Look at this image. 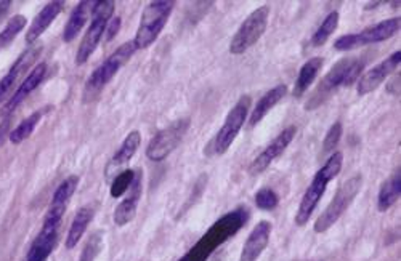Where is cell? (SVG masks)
Segmentation results:
<instances>
[{
  "label": "cell",
  "mask_w": 401,
  "mask_h": 261,
  "mask_svg": "<svg viewBox=\"0 0 401 261\" xmlns=\"http://www.w3.org/2000/svg\"><path fill=\"white\" fill-rule=\"evenodd\" d=\"M41 117H42V113H39V111L26 117V119H24L20 126L14 130V132H10V141L14 143V145H20L21 141L29 138V136L33 135L34 128L37 127V123H39Z\"/></svg>",
  "instance_id": "cell-28"
},
{
  "label": "cell",
  "mask_w": 401,
  "mask_h": 261,
  "mask_svg": "<svg viewBox=\"0 0 401 261\" xmlns=\"http://www.w3.org/2000/svg\"><path fill=\"white\" fill-rule=\"evenodd\" d=\"M270 235L272 223L260 221L259 225L252 229V233L249 234L247 240L244 242L240 261H257V258H259L263 250L267 248L268 242H270Z\"/></svg>",
  "instance_id": "cell-15"
},
{
  "label": "cell",
  "mask_w": 401,
  "mask_h": 261,
  "mask_svg": "<svg viewBox=\"0 0 401 261\" xmlns=\"http://www.w3.org/2000/svg\"><path fill=\"white\" fill-rule=\"evenodd\" d=\"M401 21L400 18H390V20L380 21L375 26L366 28L358 34H347L339 37L334 42V48L339 52H347V50H355L363 45H369V43H378L390 39L400 30Z\"/></svg>",
  "instance_id": "cell-9"
},
{
  "label": "cell",
  "mask_w": 401,
  "mask_h": 261,
  "mask_svg": "<svg viewBox=\"0 0 401 261\" xmlns=\"http://www.w3.org/2000/svg\"><path fill=\"white\" fill-rule=\"evenodd\" d=\"M61 226V220L47 218L43 221L42 231L34 239L33 245H31L26 261H47L50 255H52L53 248L58 242V231Z\"/></svg>",
  "instance_id": "cell-13"
},
{
  "label": "cell",
  "mask_w": 401,
  "mask_h": 261,
  "mask_svg": "<svg viewBox=\"0 0 401 261\" xmlns=\"http://www.w3.org/2000/svg\"><path fill=\"white\" fill-rule=\"evenodd\" d=\"M10 5H11L10 0H2V2H0V21H2L4 16L7 15Z\"/></svg>",
  "instance_id": "cell-35"
},
{
  "label": "cell",
  "mask_w": 401,
  "mask_h": 261,
  "mask_svg": "<svg viewBox=\"0 0 401 261\" xmlns=\"http://www.w3.org/2000/svg\"><path fill=\"white\" fill-rule=\"evenodd\" d=\"M95 4L97 2H89V0L79 2L77 7L73 10L70 20H68L65 30H63V40L65 42L74 40V37H76L85 26L87 20L92 18V11L95 9Z\"/></svg>",
  "instance_id": "cell-21"
},
{
  "label": "cell",
  "mask_w": 401,
  "mask_h": 261,
  "mask_svg": "<svg viewBox=\"0 0 401 261\" xmlns=\"http://www.w3.org/2000/svg\"><path fill=\"white\" fill-rule=\"evenodd\" d=\"M39 53H41V48H31L28 50V52H24L20 55V57H18L15 65L10 67V71L5 74L2 79H0V101H2V99L7 95H10L15 84L18 82V79H20L21 74L34 63V60L37 58V55Z\"/></svg>",
  "instance_id": "cell-18"
},
{
  "label": "cell",
  "mask_w": 401,
  "mask_h": 261,
  "mask_svg": "<svg viewBox=\"0 0 401 261\" xmlns=\"http://www.w3.org/2000/svg\"><path fill=\"white\" fill-rule=\"evenodd\" d=\"M103 248V234L102 233H93L89 240L85 242L82 255H80L79 261H95V258L100 255Z\"/></svg>",
  "instance_id": "cell-31"
},
{
  "label": "cell",
  "mask_w": 401,
  "mask_h": 261,
  "mask_svg": "<svg viewBox=\"0 0 401 261\" xmlns=\"http://www.w3.org/2000/svg\"><path fill=\"white\" fill-rule=\"evenodd\" d=\"M342 162H343V154L334 152L328 159V162L321 167V170L316 173L315 178H313L311 184L306 188L302 201H300L299 210L296 213V223L299 226H304L309 223L310 216L313 215V212H315L318 202L321 201V197L326 192V188H328V183L339 175V172L342 169Z\"/></svg>",
  "instance_id": "cell-2"
},
{
  "label": "cell",
  "mask_w": 401,
  "mask_h": 261,
  "mask_svg": "<svg viewBox=\"0 0 401 261\" xmlns=\"http://www.w3.org/2000/svg\"><path fill=\"white\" fill-rule=\"evenodd\" d=\"M365 63L360 60L346 58L341 60L332 70L323 77L321 84L313 91L311 98L306 101V109H315L319 104H323L326 99L332 96V93L337 91L341 87H350L358 80L360 72L363 71Z\"/></svg>",
  "instance_id": "cell-3"
},
{
  "label": "cell",
  "mask_w": 401,
  "mask_h": 261,
  "mask_svg": "<svg viewBox=\"0 0 401 261\" xmlns=\"http://www.w3.org/2000/svg\"><path fill=\"white\" fill-rule=\"evenodd\" d=\"M135 52V43L134 40H130L122 43L111 57L106 58L103 63L90 74V77L87 79L84 87V101L89 103L92 99H95L100 95V91L108 85L109 80L116 76L117 71L127 63Z\"/></svg>",
  "instance_id": "cell-4"
},
{
  "label": "cell",
  "mask_w": 401,
  "mask_h": 261,
  "mask_svg": "<svg viewBox=\"0 0 401 261\" xmlns=\"http://www.w3.org/2000/svg\"><path fill=\"white\" fill-rule=\"evenodd\" d=\"M287 93V87L286 85H278L272 89L270 91H267L265 95H263L259 103L255 104V108L252 111V114H250V121H249V126L250 127H255L257 123H259L263 117H265L270 111L277 106V104L281 101V99L284 98V95Z\"/></svg>",
  "instance_id": "cell-22"
},
{
  "label": "cell",
  "mask_w": 401,
  "mask_h": 261,
  "mask_svg": "<svg viewBox=\"0 0 401 261\" xmlns=\"http://www.w3.org/2000/svg\"><path fill=\"white\" fill-rule=\"evenodd\" d=\"M63 5L65 4L60 2V0H53V2H48L46 7L41 10V13L34 18L33 24H31V28L26 33L28 43H34L43 33H46L50 24L55 21V18L60 15Z\"/></svg>",
  "instance_id": "cell-20"
},
{
  "label": "cell",
  "mask_w": 401,
  "mask_h": 261,
  "mask_svg": "<svg viewBox=\"0 0 401 261\" xmlns=\"http://www.w3.org/2000/svg\"><path fill=\"white\" fill-rule=\"evenodd\" d=\"M46 72H47L46 63L37 65L34 70L29 72V76L23 80V84L18 87V90L10 96L9 101L5 103V106L2 109V116H9L10 113H14L18 104H21L29 93L34 91L37 87L41 85L43 77H46Z\"/></svg>",
  "instance_id": "cell-16"
},
{
  "label": "cell",
  "mask_w": 401,
  "mask_h": 261,
  "mask_svg": "<svg viewBox=\"0 0 401 261\" xmlns=\"http://www.w3.org/2000/svg\"><path fill=\"white\" fill-rule=\"evenodd\" d=\"M323 66V58H311L300 67L299 77L294 85V96H302L304 93L309 90V87L313 84V80L316 79L319 70Z\"/></svg>",
  "instance_id": "cell-25"
},
{
  "label": "cell",
  "mask_w": 401,
  "mask_h": 261,
  "mask_svg": "<svg viewBox=\"0 0 401 261\" xmlns=\"http://www.w3.org/2000/svg\"><path fill=\"white\" fill-rule=\"evenodd\" d=\"M279 204V197L277 192L270 188H263L255 194V205L260 210H273Z\"/></svg>",
  "instance_id": "cell-32"
},
{
  "label": "cell",
  "mask_w": 401,
  "mask_h": 261,
  "mask_svg": "<svg viewBox=\"0 0 401 261\" xmlns=\"http://www.w3.org/2000/svg\"><path fill=\"white\" fill-rule=\"evenodd\" d=\"M247 218L249 212L246 207L236 209L233 212L223 215L222 218L215 221L214 226H210L209 231L196 242V245L178 261H208L210 255L214 253L218 247L233 238V235L246 225Z\"/></svg>",
  "instance_id": "cell-1"
},
{
  "label": "cell",
  "mask_w": 401,
  "mask_h": 261,
  "mask_svg": "<svg viewBox=\"0 0 401 261\" xmlns=\"http://www.w3.org/2000/svg\"><path fill=\"white\" fill-rule=\"evenodd\" d=\"M342 133H343V127L341 122H336L334 126L329 128V132L326 133V138L323 141V152H329L334 149V146L339 145V141L342 138Z\"/></svg>",
  "instance_id": "cell-33"
},
{
  "label": "cell",
  "mask_w": 401,
  "mask_h": 261,
  "mask_svg": "<svg viewBox=\"0 0 401 261\" xmlns=\"http://www.w3.org/2000/svg\"><path fill=\"white\" fill-rule=\"evenodd\" d=\"M250 108V96H241L240 101L235 104V108L230 111L227 119H225L223 127L218 130V133L214 140V152L222 155L230 149L240 133L241 127L246 122V117Z\"/></svg>",
  "instance_id": "cell-10"
},
{
  "label": "cell",
  "mask_w": 401,
  "mask_h": 261,
  "mask_svg": "<svg viewBox=\"0 0 401 261\" xmlns=\"http://www.w3.org/2000/svg\"><path fill=\"white\" fill-rule=\"evenodd\" d=\"M121 29V18L116 16L112 18V21L108 23V28H106V40H112L116 37V34Z\"/></svg>",
  "instance_id": "cell-34"
},
{
  "label": "cell",
  "mask_w": 401,
  "mask_h": 261,
  "mask_svg": "<svg viewBox=\"0 0 401 261\" xmlns=\"http://www.w3.org/2000/svg\"><path fill=\"white\" fill-rule=\"evenodd\" d=\"M173 7L175 2H172V0H158V2H151L148 5L145 11H143L140 26L134 39L137 50L148 48L151 43H154L161 30L167 24Z\"/></svg>",
  "instance_id": "cell-5"
},
{
  "label": "cell",
  "mask_w": 401,
  "mask_h": 261,
  "mask_svg": "<svg viewBox=\"0 0 401 261\" xmlns=\"http://www.w3.org/2000/svg\"><path fill=\"white\" fill-rule=\"evenodd\" d=\"M360 189H361L360 175H355L352 178H348L347 182H343L341 184V188L337 189L334 199L329 202L324 212L318 216L315 226H313L315 233H326L329 228L334 226L336 223L339 221L341 216L346 213V210L352 205L355 197L358 196Z\"/></svg>",
  "instance_id": "cell-6"
},
{
  "label": "cell",
  "mask_w": 401,
  "mask_h": 261,
  "mask_svg": "<svg viewBox=\"0 0 401 261\" xmlns=\"http://www.w3.org/2000/svg\"><path fill=\"white\" fill-rule=\"evenodd\" d=\"M24 26H26V16L15 15L11 18V20L7 23V26H5L2 33H0V50L7 47L10 42H14L15 37L21 33Z\"/></svg>",
  "instance_id": "cell-29"
},
{
  "label": "cell",
  "mask_w": 401,
  "mask_h": 261,
  "mask_svg": "<svg viewBox=\"0 0 401 261\" xmlns=\"http://www.w3.org/2000/svg\"><path fill=\"white\" fill-rule=\"evenodd\" d=\"M268 18H270V7L263 5V7L252 11L246 21L241 24V28L237 29V33L233 35V39L230 42V53L241 55L244 52L255 45L260 40V37L267 30Z\"/></svg>",
  "instance_id": "cell-8"
},
{
  "label": "cell",
  "mask_w": 401,
  "mask_h": 261,
  "mask_svg": "<svg viewBox=\"0 0 401 261\" xmlns=\"http://www.w3.org/2000/svg\"><path fill=\"white\" fill-rule=\"evenodd\" d=\"M140 143H141L140 132H137V130H134V132L129 133L127 138L124 140L122 146L119 148V151L114 154V157L111 159V164L108 167V172L111 169H116V167H121L124 164H127L129 160L134 157V154L137 152V149H139Z\"/></svg>",
  "instance_id": "cell-26"
},
{
  "label": "cell",
  "mask_w": 401,
  "mask_h": 261,
  "mask_svg": "<svg viewBox=\"0 0 401 261\" xmlns=\"http://www.w3.org/2000/svg\"><path fill=\"white\" fill-rule=\"evenodd\" d=\"M114 13V2L112 0H103V2H97L95 9L92 11V21L90 28L87 30L82 42H80L77 55H76V63L84 65L87 60L90 58V55L95 52L100 40H102L103 34L106 33L108 23Z\"/></svg>",
  "instance_id": "cell-7"
},
{
  "label": "cell",
  "mask_w": 401,
  "mask_h": 261,
  "mask_svg": "<svg viewBox=\"0 0 401 261\" xmlns=\"http://www.w3.org/2000/svg\"><path fill=\"white\" fill-rule=\"evenodd\" d=\"M93 218V209L90 205H84L77 210V213L74 215V220L71 223L70 231H68V238H66V248H74L77 245V242L82 238L84 233L89 228V223Z\"/></svg>",
  "instance_id": "cell-23"
},
{
  "label": "cell",
  "mask_w": 401,
  "mask_h": 261,
  "mask_svg": "<svg viewBox=\"0 0 401 261\" xmlns=\"http://www.w3.org/2000/svg\"><path fill=\"white\" fill-rule=\"evenodd\" d=\"M135 175H137L135 170H124L122 173H119L111 184V191H109L111 196L114 199L124 196L125 192L130 189L132 183H134Z\"/></svg>",
  "instance_id": "cell-30"
},
{
  "label": "cell",
  "mask_w": 401,
  "mask_h": 261,
  "mask_svg": "<svg viewBox=\"0 0 401 261\" xmlns=\"http://www.w3.org/2000/svg\"><path fill=\"white\" fill-rule=\"evenodd\" d=\"M141 197V175L137 173L134 183H132L129 189V196L124 199V201L117 205L114 210V223L117 226H125L135 218L137 215V207H139Z\"/></svg>",
  "instance_id": "cell-17"
},
{
  "label": "cell",
  "mask_w": 401,
  "mask_h": 261,
  "mask_svg": "<svg viewBox=\"0 0 401 261\" xmlns=\"http://www.w3.org/2000/svg\"><path fill=\"white\" fill-rule=\"evenodd\" d=\"M77 184H79V178L76 175H71L58 186V189L55 191V194L52 197V202H50L48 212L46 215L47 218L63 220V215H65L68 204H70L73 194L77 189Z\"/></svg>",
  "instance_id": "cell-19"
},
{
  "label": "cell",
  "mask_w": 401,
  "mask_h": 261,
  "mask_svg": "<svg viewBox=\"0 0 401 261\" xmlns=\"http://www.w3.org/2000/svg\"><path fill=\"white\" fill-rule=\"evenodd\" d=\"M296 133H297V128L294 126L284 128L283 132H281L277 138H274L270 145L263 149V151L254 159V162L249 167L250 175H260L262 172H265L268 167H270L274 160H277L279 155L286 151V148L291 145V141L294 140Z\"/></svg>",
  "instance_id": "cell-12"
},
{
  "label": "cell",
  "mask_w": 401,
  "mask_h": 261,
  "mask_svg": "<svg viewBox=\"0 0 401 261\" xmlns=\"http://www.w3.org/2000/svg\"><path fill=\"white\" fill-rule=\"evenodd\" d=\"M188 127H190V121L181 119L173 122L172 126H169L167 128L161 130L159 133H156V136H153L146 148L148 159L154 160V162L164 160L169 154L177 149L180 141L183 140L185 133L188 132Z\"/></svg>",
  "instance_id": "cell-11"
},
{
  "label": "cell",
  "mask_w": 401,
  "mask_h": 261,
  "mask_svg": "<svg viewBox=\"0 0 401 261\" xmlns=\"http://www.w3.org/2000/svg\"><path fill=\"white\" fill-rule=\"evenodd\" d=\"M339 26V13L337 11H331V13L324 18V21L321 23V26L318 28V30L313 34L310 43L313 47H321L324 45V42L329 39V37L334 34V30Z\"/></svg>",
  "instance_id": "cell-27"
},
{
  "label": "cell",
  "mask_w": 401,
  "mask_h": 261,
  "mask_svg": "<svg viewBox=\"0 0 401 261\" xmlns=\"http://www.w3.org/2000/svg\"><path fill=\"white\" fill-rule=\"evenodd\" d=\"M400 63H401V52L398 50V52L392 53L390 57L382 61V63L374 66L373 70H369L365 76L358 80V87H356L358 95L360 96L368 95L369 91L378 89V87L382 85V82H384L395 70H398Z\"/></svg>",
  "instance_id": "cell-14"
},
{
  "label": "cell",
  "mask_w": 401,
  "mask_h": 261,
  "mask_svg": "<svg viewBox=\"0 0 401 261\" xmlns=\"http://www.w3.org/2000/svg\"><path fill=\"white\" fill-rule=\"evenodd\" d=\"M400 196H401V173L398 170L390 179H387V182L382 184L378 197V209L380 212H387V210L398 201Z\"/></svg>",
  "instance_id": "cell-24"
}]
</instances>
